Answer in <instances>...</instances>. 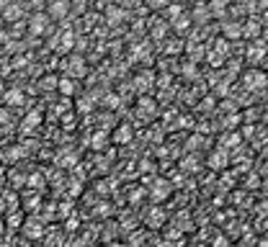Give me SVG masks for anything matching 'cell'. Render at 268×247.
I'll use <instances>...</instances> for the list:
<instances>
[{
    "label": "cell",
    "instance_id": "obj_10",
    "mask_svg": "<svg viewBox=\"0 0 268 247\" xmlns=\"http://www.w3.org/2000/svg\"><path fill=\"white\" fill-rule=\"evenodd\" d=\"M57 36H59V47H57V54H67L70 49L75 47V36H73V31L62 29Z\"/></svg>",
    "mask_w": 268,
    "mask_h": 247
},
{
    "label": "cell",
    "instance_id": "obj_22",
    "mask_svg": "<svg viewBox=\"0 0 268 247\" xmlns=\"http://www.w3.org/2000/svg\"><path fill=\"white\" fill-rule=\"evenodd\" d=\"M173 29H175V34H186V31L191 29V18L183 13L181 18H178V21H173Z\"/></svg>",
    "mask_w": 268,
    "mask_h": 247
},
{
    "label": "cell",
    "instance_id": "obj_4",
    "mask_svg": "<svg viewBox=\"0 0 268 247\" xmlns=\"http://www.w3.org/2000/svg\"><path fill=\"white\" fill-rule=\"evenodd\" d=\"M243 82H245L248 90H261V88L268 85V75L263 70H248L243 75Z\"/></svg>",
    "mask_w": 268,
    "mask_h": 247
},
{
    "label": "cell",
    "instance_id": "obj_5",
    "mask_svg": "<svg viewBox=\"0 0 268 247\" xmlns=\"http://www.w3.org/2000/svg\"><path fill=\"white\" fill-rule=\"evenodd\" d=\"M23 16V5L19 3H0V18L3 23H19Z\"/></svg>",
    "mask_w": 268,
    "mask_h": 247
},
{
    "label": "cell",
    "instance_id": "obj_23",
    "mask_svg": "<svg viewBox=\"0 0 268 247\" xmlns=\"http://www.w3.org/2000/svg\"><path fill=\"white\" fill-rule=\"evenodd\" d=\"M8 227H11V229L13 227H23V216H21L19 209H13V211L8 214Z\"/></svg>",
    "mask_w": 268,
    "mask_h": 247
},
{
    "label": "cell",
    "instance_id": "obj_7",
    "mask_svg": "<svg viewBox=\"0 0 268 247\" xmlns=\"http://www.w3.org/2000/svg\"><path fill=\"white\" fill-rule=\"evenodd\" d=\"M44 11H47L49 18H65L70 11H73V5H70L67 0H55V3H49Z\"/></svg>",
    "mask_w": 268,
    "mask_h": 247
},
{
    "label": "cell",
    "instance_id": "obj_6",
    "mask_svg": "<svg viewBox=\"0 0 268 247\" xmlns=\"http://www.w3.org/2000/svg\"><path fill=\"white\" fill-rule=\"evenodd\" d=\"M227 165H230V152H227L225 147L214 150V152L209 154V168H211V170H225Z\"/></svg>",
    "mask_w": 268,
    "mask_h": 247
},
{
    "label": "cell",
    "instance_id": "obj_12",
    "mask_svg": "<svg viewBox=\"0 0 268 247\" xmlns=\"http://www.w3.org/2000/svg\"><path fill=\"white\" fill-rule=\"evenodd\" d=\"M3 103L11 108V106H23V90L19 88H8L5 95H3Z\"/></svg>",
    "mask_w": 268,
    "mask_h": 247
},
{
    "label": "cell",
    "instance_id": "obj_9",
    "mask_svg": "<svg viewBox=\"0 0 268 247\" xmlns=\"http://www.w3.org/2000/svg\"><path fill=\"white\" fill-rule=\"evenodd\" d=\"M263 31V23H261V18H250L248 23H243V36H248V39H258Z\"/></svg>",
    "mask_w": 268,
    "mask_h": 247
},
{
    "label": "cell",
    "instance_id": "obj_21",
    "mask_svg": "<svg viewBox=\"0 0 268 247\" xmlns=\"http://www.w3.org/2000/svg\"><path fill=\"white\" fill-rule=\"evenodd\" d=\"M57 85H59V77H55V75H44L39 80V88L41 90H57Z\"/></svg>",
    "mask_w": 268,
    "mask_h": 247
},
{
    "label": "cell",
    "instance_id": "obj_8",
    "mask_svg": "<svg viewBox=\"0 0 268 247\" xmlns=\"http://www.w3.org/2000/svg\"><path fill=\"white\" fill-rule=\"evenodd\" d=\"M23 234L29 237V240H41L44 237V227L39 219H29V222H23Z\"/></svg>",
    "mask_w": 268,
    "mask_h": 247
},
{
    "label": "cell",
    "instance_id": "obj_34",
    "mask_svg": "<svg viewBox=\"0 0 268 247\" xmlns=\"http://www.w3.org/2000/svg\"><path fill=\"white\" fill-rule=\"evenodd\" d=\"M0 41H8V44H11V39H8V31H3V29H0Z\"/></svg>",
    "mask_w": 268,
    "mask_h": 247
},
{
    "label": "cell",
    "instance_id": "obj_17",
    "mask_svg": "<svg viewBox=\"0 0 268 247\" xmlns=\"http://www.w3.org/2000/svg\"><path fill=\"white\" fill-rule=\"evenodd\" d=\"M207 5H209V16L211 18H217V16L222 18V16L230 11V5L225 3V0H214V3H207Z\"/></svg>",
    "mask_w": 268,
    "mask_h": 247
},
{
    "label": "cell",
    "instance_id": "obj_28",
    "mask_svg": "<svg viewBox=\"0 0 268 247\" xmlns=\"http://www.w3.org/2000/svg\"><path fill=\"white\" fill-rule=\"evenodd\" d=\"M29 186H34V190H41V186H44V178H41V175H34V178H29Z\"/></svg>",
    "mask_w": 268,
    "mask_h": 247
},
{
    "label": "cell",
    "instance_id": "obj_26",
    "mask_svg": "<svg viewBox=\"0 0 268 247\" xmlns=\"http://www.w3.org/2000/svg\"><path fill=\"white\" fill-rule=\"evenodd\" d=\"M106 139H109L106 132H96V136H91V144H93L96 150H101V144H106Z\"/></svg>",
    "mask_w": 268,
    "mask_h": 247
},
{
    "label": "cell",
    "instance_id": "obj_14",
    "mask_svg": "<svg viewBox=\"0 0 268 247\" xmlns=\"http://www.w3.org/2000/svg\"><path fill=\"white\" fill-rule=\"evenodd\" d=\"M222 31H225V39H240L243 36V23H237V21H227V23H222Z\"/></svg>",
    "mask_w": 268,
    "mask_h": 247
},
{
    "label": "cell",
    "instance_id": "obj_18",
    "mask_svg": "<svg viewBox=\"0 0 268 247\" xmlns=\"http://www.w3.org/2000/svg\"><path fill=\"white\" fill-rule=\"evenodd\" d=\"M165 16H168V21H171V23L178 21V18L183 16V5H181V3H175V5L168 3V5H165Z\"/></svg>",
    "mask_w": 268,
    "mask_h": 247
},
{
    "label": "cell",
    "instance_id": "obj_30",
    "mask_svg": "<svg viewBox=\"0 0 268 247\" xmlns=\"http://www.w3.org/2000/svg\"><path fill=\"white\" fill-rule=\"evenodd\" d=\"M147 222H150V224H155V227H157V224H163V214H160V211H153Z\"/></svg>",
    "mask_w": 268,
    "mask_h": 247
},
{
    "label": "cell",
    "instance_id": "obj_11",
    "mask_svg": "<svg viewBox=\"0 0 268 247\" xmlns=\"http://www.w3.org/2000/svg\"><path fill=\"white\" fill-rule=\"evenodd\" d=\"M111 139H114L116 144H129V142L134 139V129H132L129 124H121L119 129L114 132V136H111Z\"/></svg>",
    "mask_w": 268,
    "mask_h": 247
},
{
    "label": "cell",
    "instance_id": "obj_27",
    "mask_svg": "<svg viewBox=\"0 0 268 247\" xmlns=\"http://www.w3.org/2000/svg\"><path fill=\"white\" fill-rule=\"evenodd\" d=\"M13 116H11V108H0V124L3 126H11Z\"/></svg>",
    "mask_w": 268,
    "mask_h": 247
},
{
    "label": "cell",
    "instance_id": "obj_3",
    "mask_svg": "<svg viewBox=\"0 0 268 247\" xmlns=\"http://www.w3.org/2000/svg\"><path fill=\"white\" fill-rule=\"evenodd\" d=\"M266 54H268V44L263 39H255L253 44H248V62L250 65H261V62H266Z\"/></svg>",
    "mask_w": 268,
    "mask_h": 247
},
{
    "label": "cell",
    "instance_id": "obj_31",
    "mask_svg": "<svg viewBox=\"0 0 268 247\" xmlns=\"http://www.w3.org/2000/svg\"><path fill=\"white\" fill-rule=\"evenodd\" d=\"M240 124V116L237 114H232V116H227V126H230V129H235V126Z\"/></svg>",
    "mask_w": 268,
    "mask_h": 247
},
{
    "label": "cell",
    "instance_id": "obj_15",
    "mask_svg": "<svg viewBox=\"0 0 268 247\" xmlns=\"http://www.w3.org/2000/svg\"><path fill=\"white\" fill-rule=\"evenodd\" d=\"M57 90L65 98H70V95H75V90H77V80H73V77H59V85H57Z\"/></svg>",
    "mask_w": 268,
    "mask_h": 247
},
{
    "label": "cell",
    "instance_id": "obj_25",
    "mask_svg": "<svg viewBox=\"0 0 268 247\" xmlns=\"http://www.w3.org/2000/svg\"><path fill=\"white\" fill-rule=\"evenodd\" d=\"M139 111H142V114H153V111H155L153 98H139Z\"/></svg>",
    "mask_w": 268,
    "mask_h": 247
},
{
    "label": "cell",
    "instance_id": "obj_29",
    "mask_svg": "<svg viewBox=\"0 0 268 247\" xmlns=\"http://www.w3.org/2000/svg\"><path fill=\"white\" fill-rule=\"evenodd\" d=\"M150 31H153V36H157V39H160V36L165 34V23H163V21H157V26H153Z\"/></svg>",
    "mask_w": 268,
    "mask_h": 247
},
{
    "label": "cell",
    "instance_id": "obj_13",
    "mask_svg": "<svg viewBox=\"0 0 268 247\" xmlns=\"http://www.w3.org/2000/svg\"><path fill=\"white\" fill-rule=\"evenodd\" d=\"M103 11H106V23L116 26V23L124 21V8H119V5H106Z\"/></svg>",
    "mask_w": 268,
    "mask_h": 247
},
{
    "label": "cell",
    "instance_id": "obj_24",
    "mask_svg": "<svg viewBox=\"0 0 268 247\" xmlns=\"http://www.w3.org/2000/svg\"><path fill=\"white\" fill-rule=\"evenodd\" d=\"M240 142H243V136H240V134H227V136H225V150L240 147Z\"/></svg>",
    "mask_w": 268,
    "mask_h": 247
},
{
    "label": "cell",
    "instance_id": "obj_20",
    "mask_svg": "<svg viewBox=\"0 0 268 247\" xmlns=\"http://www.w3.org/2000/svg\"><path fill=\"white\" fill-rule=\"evenodd\" d=\"M39 124H41V114H39V111L26 114V118H23V129H37Z\"/></svg>",
    "mask_w": 268,
    "mask_h": 247
},
{
    "label": "cell",
    "instance_id": "obj_36",
    "mask_svg": "<svg viewBox=\"0 0 268 247\" xmlns=\"http://www.w3.org/2000/svg\"><path fill=\"white\" fill-rule=\"evenodd\" d=\"M23 247H37V245H31V242H26V245H23Z\"/></svg>",
    "mask_w": 268,
    "mask_h": 247
},
{
    "label": "cell",
    "instance_id": "obj_33",
    "mask_svg": "<svg viewBox=\"0 0 268 247\" xmlns=\"http://www.w3.org/2000/svg\"><path fill=\"white\" fill-rule=\"evenodd\" d=\"M253 132H255V129H253V126H250V124H248L245 129H243V134H245V136H253Z\"/></svg>",
    "mask_w": 268,
    "mask_h": 247
},
{
    "label": "cell",
    "instance_id": "obj_19",
    "mask_svg": "<svg viewBox=\"0 0 268 247\" xmlns=\"http://www.w3.org/2000/svg\"><path fill=\"white\" fill-rule=\"evenodd\" d=\"M211 54H217V57L225 59L227 54H230V41H227V39H214V49H211Z\"/></svg>",
    "mask_w": 268,
    "mask_h": 247
},
{
    "label": "cell",
    "instance_id": "obj_37",
    "mask_svg": "<svg viewBox=\"0 0 268 247\" xmlns=\"http://www.w3.org/2000/svg\"><path fill=\"white\" fill-rule=\"evenodd\" d=\"M266 65H268V54H266Z\"/></svg>",
    "mask_w": 268,
    "mask_h": 247
},
{
    "label": "cell",
    "instance_id": "obj_2",
    "mask_svg": "<svg viewBox=\"0 0 268 247\" xmlns=\"http://www.w3.org/2000/svg\"><path fill=\"white\" fill-rule=\"evenodd\" d=\"M65 72H67V77H73V80H80V77H85V72H88V65H85V59L80 57V54H70V57H65Z\"/></svg>",
    "mask_w": 268,
    "mask_h": 247
},
{
    "label": "cell",
    "instance_id": "obj_35",
    "mask_svg": "<svg viewBox=\"0 0 268 247\" xmlns=\"http://www.w3.org/2000/svg\"><path fill=\"white\" fill-rule=\"evenodd\" d=\"M5 90H8V88L3 85V80H0V100H3V95H5Z\"/></svg>",
    "mask_w": 268,
    "mask_h": 247
},
{
    "label": "cell",
    "instance_id": "obj_16",
    "mask_svg": "<svg viewBox=\"0 0 268 247\" xmlns=\"http://www.w3.org/2000/svg\"><path fill=\"white\" fill-rule=\"evenodd\" d=\"M193 21H199L201 26L207 23V21H211V16H209V5L207 3H199L193 8Z\"/></svg>",
    "mask_w": 268,
    "mask_h": 247
},
{
    "label": "cell",
    "instance_id": "obj_1",
    "mask_svg": "<svg viewBox=\"0 0 268 247\" xmlns=\"http://www.w3.org/2000/svg\"><path fill=\"white\" fill-rule=\"evenodd\" d=\"M26 29H29L31 36H44L52 29V18L47 16V11H34L31 18L26 21Z\"/></svg>",
    "mask_w": 268,
    "mask_h": 247
},
{
    "label": "cell",
    "instance_id": "obj_32",
    "mask_svg": "<svg viewBox=\"0 0 268 247\" xmlns=\"http://www.w3.org/2000/svg\"><path fill=\"white\" fill-rule=\"evenodd\" d=\"M186 75H189V77L196 75V72H193V62H189V65H186Z\"/></svg>",
    "mask_w": 268,
    "mask_h": 247
}]
</instances>
